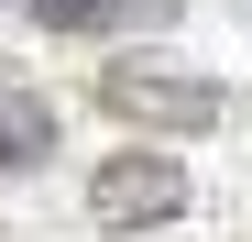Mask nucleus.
<instances>
[{"label":"nucleus","mask_w":252,"mask_h":242,"mask_svg":"<svg viewBox=\"0 0 252 242\" xmlns=\"http://www.w3.org/2000/svg\"><path fill=\"white\" fill-rule=\"evenodd\" d=\"M99 110H110V121H132V132H208L230 99H220V77H197V66L121 55V66H99Z\"/></svg>","instance_id":"nucleus-1"},{"label":"nucleus","mask_w":252,"mask_h":242,"mask_svg":"<svg viewBox=\"0 0 252 242\" xmlns=\"http://www.w3.org/2000/svg\"><path fill=\"white\" fill-rule=\"evenodd\" d=\"M88 209L110 231H154V220L187 209V165H176V154H110V165L88 176Z\"/></svg>","instance_id":"nucleus-2"},{"label":"nucleus","mask_w":252,"mask_h":242,"mask_svg":"<svg viewBox=\"0 0 252 242\" xmlns=\"http://www.w3.org/2000/svg\"><path fill=\"white\" fill-rule=\"evenodd\" d=\"M44 154H55V110L33 99V88H0V176L44 165Z\"/></svg>","instance_id":"nucleus-3"},{"label":"nucleus","mask_w":252,"mask_h":242,"mask_svg":"<svg viewBox=\"0 0 252 242\" xmlns=\"http://www.w3.org/2000/svg\"><path fill=\"white\" fill-rule=\"evenodd\" d=\"M44 33H110L121 11H176V0H22Z\"/></svg>","instance_id":"nucleus-4"}]
</instances>
